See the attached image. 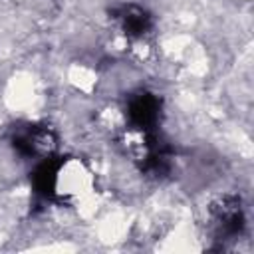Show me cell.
<instances>
[{
    "label": "cell",
    "instance_id": "cell-1",
    "mask_svg": "<svg viewBox=\"0 0 254 254\" xmlns=\"http://www.w3.org/2000/svg\"><path fill=\"white\" fill-rule=\"evenodd\" d=\"M46 192L64 204H79L91 196L95 179L89 167L75 157L62 159L46 171Z\"/></svg>",
    "mask_w": 254,
    "mask_h": 254
},
{
    "label": "cell",
    "instance_id": "cell-2",
    "mask_svg": "<svg viewBox=\"0 0 254 254\" xmlns=\"http://www.w3.org/2000/svg\"><path fill=\"white\" fill-rule=\"evenodd\" d=\"M204 226L212 240L228 242L244 228V206L238 194L220 192L204 206Z\"/></svg>",
    "mask_w": 254,
    "mask_h": 254
},
{
    "label": "cell",
    "instance_id": "cell-6",
    "mask_svg": "<svg viewBox=\"0 0 254 254\" xmlns=\"http://www.w3.org/2000/svg\"><path fill=\"white\" fill-rule=\"evenodd\" d=\"M159 113H161V101L155 93H149V91L135 93L127 105V115L131 119V125L151 129L157 123Z\"/></svg>",
    "mask_w": 254,
    "mask_h": 254
},
{
    "label": "cell",
    "instance_id": "cell-4",
    "mask_svg": "<svg viewBox=\"0 0 254 254\" xmlns=\"http://www.w3.org/2000/svg\"><path fill=\"white\" fill-rule=\"evenodd\" d=\"M14 147L24 157H36V159H48L54 155L58 147V139L52 129L44 125H28L20 131H16Z\"/></svg>",
    "mask_w": 254,
    "mask_h": 254
},
{
    "label": "cell",
    "instance_id": "cell-3",
    "mask_svg": "<svg viewBox=\"0 0 254 254\" xmlns=\"http://www.w3.org/2000/svg\"><path fill=\"white\" fill-rule=\"evenodd\" d=\"M117 145L121 151L139 167L149 169L157 167L161 159V151L157 145L155 135L151 133L149 127H139V125H129L119 133Z\"/></svg>",
    "mask_w": 254,
    "mask_h": 254
},
{
    "label": "cell",
    "instance_id": "cell-5",
    "mask_svg": "<svg viewBox=\"0 0 254 254\" xmlns=\"http://www.w3.org/2000/svg\"><path fill=\"white\" fill-rule=\"evenodd\" d=\"M113 18H115L119 30L129 40H143L149 34V30H151V18H149V14L141 6H137V4L121 6L115 12Z\"/></svg>",
    "mask_w": 254,
    "mask_h": 254
}]
</instances>
